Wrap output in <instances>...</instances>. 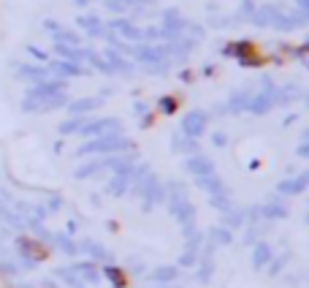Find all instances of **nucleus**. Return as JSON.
Returning a JSON list of instances; mask_svg holds the SVG:
<instances>
[{
    "instance_id": "nucleus-4",
    "label": "nucleus",
    "mask_w": 309,
    "mask_h": 288,
    "mask_svg": "<svg viewBox=\"0 0 309 288\" xmlns=\"http://www.w3.org/2000/svg\"><path fill=\"white\" fill-rule=\"evenodd\" d=\"M187 169L196 171V174H201V177L211 174V163H209L206 158H190V160H187Z\"/></svg>"
},
{
    "instance_id": "nucleus-6",
    "label": "nucleus",
    "mask_w": 309,
    "mask_h": 288,
    "mask_svg": "<svg viewBox=\"0 0 309 288\" xmlns=\"http://www.w3.org/2000/svg\"><path fill=\"white\" fill-rule=\"evenodd\" d=\"M103 272H106V277H109V280H111L114 285H117V288H122V285H125V275L117 269V266H106Z\"/></svg>"
},
{
    "instance_id": "nucleus-2",
    "label": "nucleus",
    "mask_w": 309,
    "mask_h": 288,
    "mask_svg": "<svg viewBox=\"0 0 309 288\" xmlns=\"http://www.w3.org/2000/svg\"><path fill=\"white\" fill-rule=\"evenodd\" d=\"M306 185H309V171L301 174V177H296V179H291V182H282L279 190H282V193H298V190H304Z\"/></svg>"
},
{
    "instance_id": "nucleus-11",
    "label": "nucleus",
    "mask_w": 309,
    "mask_h": 288,
    "mask_svg": "<svg viewBox=\"0 0 309 288\" xmlns=\"http://www.w3.org/2000/svg\"><path fill=\"white\" fill-rule=\"evenodd\" d=\"M160 109H166V112H173V98H166V101H160Z\"/></svg>"
},
{
    "instance_id": "nucleus-9",
    "label": "nucleus",
    "mask_w": 309,
    "mask_h": 288,
    "mask_svg": "<svg viewBox=\"0 0 309 288\" xmlns=\"http://www.w3.org/2000/svg\"><path fill=\"white\" fill-rule=\"evenodd\" d=\"M285 261H287L285 256H282V258H277L274 264H268V272H272V275H277V272H279V269H282V266H285Z\"/></svg>"
},
{
    "instance_id": "nucleus-8",
    "label": "nucleus",
    "mask_w": 309,
    "mask_h": 288,
    "mask_svg": "<svg viewBox=\"0 0 309 288\" xmlns=\"http://www.w3.org/2000/svg\"><path fill=\"white\" fill-rule=\"evenodd\" d=\"M215 242L217 245H228L230 242V231H225V228H215Z\"/></svg>"
},
{
    "instance_id": "nucleus-5",
    "label": "nucleus",
    "mask_w": 309,
    "mask_h": 288,
    "mask_svg": "<svg viewBox=\"0 0 309 288\" xmlns=\"http://www.w3.org/2000/svg\"><path fill=\"white\" fill-rule=\"evenodd\" d=\"M266 264H272V247L260 242L255 245V266H266Z\"/></svg>"
},
{
    "instance_id": "nucleus-3",
    "label": "nucleus",
    "mask_w": 309,
    "mask_h": 288,
    "mask_svg": "<svg viewBox=\"0 0 309 288\" xmlns=\"http://www.w3.org/2000/svg\"><path fill=\"white\" fill-rule=\"evenodd\" d=\"M152 280L158 283V285H166L171 280H177V269H173V266H160V269L152 272Z\"/></svg>"
},
{
    "instance_id": "nucleus-1",
    "label": "nucleus",
    "mask_w": 309,
    "mask_h": 288,
    "mask_svg": "<svg viewBox=\"0 0 309 288\" xmlns=\"http://www.w3.org/2000/svg\"><path fill=\"white\" fill-rule=\"evenodd\" d=\"M204 125H206V117L201 112H192V114H187L185 117V122H182V128H185V133L187 136H201V131H204Z\"/></svg>"
},
{
    "instance_id": "nucleus-7",
    "label": "nucleus",
    "mask_w": 309,
    "mask_h": 288,
    "mask_svg": "<svg viewBox=\"0 0 309 288\" xmlns=\"http://www.w3.org/2000/svg\"><path fill=\"white\" fill-rule=\"evenodd\" d=\"M266 218H285V207L279 204V201H274V204H268V207H263L260 209Z\"/></svg>"
},
{
    "instance_id": "nucleus-10",
    "label": "nucleus",
    "mask_w": 309,
    "mask_h": 288,
    "mask_svg": "<svg viewBox=\"0 0 309 288\" xmlns=\"http://www.w3.org/2000/svg\"><path fill=\"white\" fill-rule=\"evenodd\" d=\"M179 264H182V266H192V264H196V253H190V250H187L185 256H182V261H179Z\"/></svg>"
}]
</instances>
